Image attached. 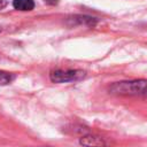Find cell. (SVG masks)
Masks as SVG:
<instances>
[{
    "label": "cell",
    "mask_w": 147,
    "mask_h": 147,
    "mask_svg": "<svg viewBox=\"0 0 147 147\" xmlns=\"http://www.w3.org/2000/svg\"><path fill=\"white\" fill-rule=\"evenodd\" d=\"M14 79H15V75L14 74L0 70V85H8Z\"/></svg>",
    "instance_id": "8992f818"
},
{
    "label": "cell",
    "mask_w": 147,
    "mask_h": 147,
    "mask_svg": "<svg viewBox=\"0 0 147 147\" xmlns=\"http://www.w3.org/2000/svg\"><path fill=\"white\" fill-rule=\"evenodd\" d=\"M86 76V72L80 69H56L49 74V78L53 83L62 84L70 82H78Z\"/></svg>",
    "instance_id": "7a4b0ae2"
},
{
    "label": "cell",
    "mask_w": 147,
    "mask_h": 147,
    "mask_svg": "<svg viewBox=\"0 0 147 147\" xmlns=\"http://www.w3.org/2000/svg\"><path fill=\"white\" fill-rule=\"evenodd\" d=\"M79 144L83 147H107L108 141L96 134H85L79 138Z\"/></svg>",
    "instance_id": "3957f363"
},
{
    "label": "cell",
    "mask_w": 147,
    "mask_h": 147,
    "mask_svg": "<svg viewBox=\"0 0 147 147\" xmlns=\"http://www.w3.org/2000/svg\"><path fill=\"white\" fill-rule=\"evenodd\" d=\"M7 6V2L5 0H0V9H3Z\"/></svg>",
    "instance_id": "ba28073f"
},
{
    "label": "cell",
    "mask_w": 147,
    "mask_h": 147,
    "mask_svg": "<svg viewBox=\"0 0 147 147\" xmlns=\"http://www.w3.org/2000/svg\"><path fill=\"white\" fill-rule=\"evenodd\" d=\"M0 32H2V26L0 25Z\"/></svg>",
    "instance_id": "9c48e42d"
},
{
    "label": "cell",
    "mask_w": 147,
    "mask_h": 147,
    "mask_svg": "<svg viewBox=\"0 0 147 147\" xmlns=\"http://www.w3.org/2000/svg\"><path fill=\"white\" fill-rule=\"evenodd\" d=\"M109 93L115 95H145L147 96V80H122L109 86Z\"/></svg>",
    "instance_id": "6da1fadb"
},
{
    "label": "cell",
    "mask_w": 147,
    "mask_h": 147,
    "mask_svg": "<svg viewBox=\"0 0 147 147\" xmlns=\"http://www.w3.org/2000/svg\"><path fill=\"white\" fill-rule=\"evenodd\" d=\"M13 7L16 10L30 11L34 8V1L33 0H13Z\"/></svg>",
    "instance_id": "5b68a950"
},
{
    "label": "cell",
    "mask_w": 147,
    "mask_h": 147,
    "mask_svg": "<svg viewBox=\"0 0 147 147\" xmlns=\"http://www.w3.org/2000/svg\"><path fill=\"white\" fill-rule=\"evenodd\" d=\"M42 1H44L45 3H47V5H51V6H54V5H57L60 0H42Z\"/></svg>",
    "instance_id": "52a82bcc"
},
{
    "label": "cell",
    "mask_w": 147,
    "mask_h": 147,
    "mask_svg": "<svg viewBox=\"0 0 147 147\" xmlns=\"http://www.w3.org/2000/svg\"><path fill=\"white\" fill-rule=\"evenodd\" d=\"M98 20L87 15H74L68 18L69 25H85V26H94Z\"/></svg>",
    "instance_id": "277c9868"
}]
</instances>
